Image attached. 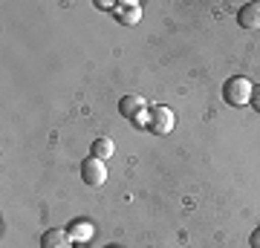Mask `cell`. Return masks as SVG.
<instances>
[{"instance_id": "3", "label": "cell", "mask_w": 260, "mask_h": 248, "mask_svg": "<svg viewBox=\"0 0 260 248\" xmlns=\"http://www.w3.org/2000/svg\"><path fill=\"white\" fill-rule=\"evenodd\" d=\"M81 179L87 185H93V188H99V185L107 182V167H104L102 159H95V156L84 159L81 162Z\"/></svg>"}, {"instance_id": "10", "label": "cell", "mask_w": 260, "mask_h": 248, "mask_svg": "<svg viewBox=\"0 0 260 248\" xmlns=\"http://www.w3.org/2000/svg\"><path fill=\"white\" fill-rule=\"evenodd\" d=\"M251 107L260 113V87H254V92H251Z\"/></svg>"}, {"instance_id": "8", "label": "cell", "mask_w": 260, "mask_h": 248, "mask_svg": "<svg viewBox=\"0 0 260 248\" xmlns=\"http://www.w3.org/2000/svg\"><path fill=\"white\" fill-rule=\"evenodd\" d=\"M113 150H116V145H113L110 138H107V136H99L93 145H90V156H95V159H102V162H104V159L113 156Z\"/></svg>"}, {"instance_id": "7", "label": "cell", "mask_w": 260, "mask_h": 248, "mask_svg": "<svg viewBox=\"0 0 260 248\" xmlns=\"http://www.w3.org/2000/svg\"><path fill=\"white\" fill-rule=\"evenodd\" d=\"M41 248H73V237L67 228H49L41 237Z\"/></svg>"}, {"instance_id": "2", "label": "cell", "mask_w": 260, "mask_h": 248, "mask_svg": "<svg viewBox=\"0 0 260 248\" xmlns=\"http://www.w3.org/2000/svg\"><path fill=\"white\" fill-rule=\"evenodd\" d=\"M150 133H156V136H165L174 130V110H168V107H153L148 113V119H145Z\"/></svg>"}, {"instance_id": "5", "label": "cell", "mask_w": 260, "mask_h": 248, "mask_svg": "<svg viewBox=\"0 0 260 248\" xmlns=\"http://www.w3.org/2000/svg\"><path fill=\"white\" fill-rule=\"evenodd\" d=\"M119 110L124 119H133V121H145L142 119V113L148 110V104H145V98L142 95H124L119 101Z\"/></svg>"}, {"instance_id": "11", "label": "cell", "mask_w": 260, "mask_h": 248, "mask_svg": "<svg viewBox=\"0 0 260 248\" xmlns=\"http://www.w3.org/2000/svg\"><path fill=\"white\" fill-rule=\"evenodd\" d=\"M249 242H251V248H260V228L251 231V239H249Z\"/></svg>"}, {"instance_id": "9", "label": "cell", "mask_w": 260, "mask_h": 248, "mask_svg": "<svg viewBox=\"0 0 260 248\" xmlns=\"http://www.w3.org/2000/svg\"><path fill=\"white\" fill-rule=\"evenodd\" d=\"M70 237L73 239H90L93 237V225H90V220H75V222H70Z\"/></svg>"}, {"instance_id": "4", "label": "cell", "mask_w": 260, "mask_h": 248, "mask_svg": "<svg viewBox=\"0 0 260 248\" xmlns=\"http://www.w3.org/2000/svg\"><path fill=\"white\" fill-rule=\"evenodd\" d=\"M237 23L243 29H260V0H249L237 9Z\"/></svg>"}, {"instance_id": "1", "label": "cell", "mask_w": 260, "mask_h": 248, "mask_svg": "<svg viewBox=\"0 0 260 248\" xmlns=\"http://www.w3.org/2000/svg\"><path fill=\"white\" fill-rule=\"evenodd\" d=\"M251 92H254V84H251L246 75H234V78H229V81L223 84V98H225V104H232V107L249 104Z\"/></svg>"}, {"instance_id": "12", "label": "cell", "mask_w": 260, "mask_h": 248, "mask_svg": "<svg viewBox=\"0 0 260 248\" xmlns=\"http://www.w3.org/2000/svg\"><path fill=\"white\" fill-rule=\"evenodd\" d=\"M107 248H116V245H107Z\"/></svg>"}, {"instance_id": "6", "label": "cell", "mask_w": 260, "mask_h": 248, "mask_svg": "<svg viewBox=\"0 0 260 248\" xmlns=\"http://www.w3.org/2000/svg\"><path fill=\"white\" fill-rule=\"evenodd\" d=\"M142 18V6L136 0H124V3H116V20L124 23V26H133V23H139Z\"/></svg>"}]
</instances>
